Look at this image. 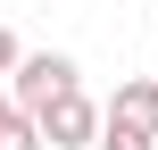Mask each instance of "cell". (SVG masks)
<instances>
[{
    "label": "cell",
    "mask_w": 158,
    "mask_h": 150,
    "mask_svg": "<svg viewBox=\"0 0 158 150\" xmlns=\"http://www.w3.org/2000/svg\"><path fill=\"white\" fill-rule=\"evenodd\" d=\"M67 92H83V84H75V58H67V50H33V58L8 75V100H17L25 117H42V109H50V100H67Z\"/></svg>",
    "instance_id": "1"
},
{
    "label": "cell",
    "mask_w": 158,
    "mask_h": 150,
    "mask_svg": "<svg viewBox=\"0 0 158 150\" xmlns=\"http://www.w3.org/2000/svg\"><path fill=\"white\" fill-rule=\"evenodd\" d=\"M100 134H108V109H92L83 92H67V100L42 109V142L50 150H100Z\"/></svg>",
    "instance_id": "2"
},
{
    "label": "cell",
    "mask_w": 158,
    "mask_h": 150,
    "mask_svg": "<svg viewBox=\"0 0 158 150\" xmlns=\"http://www.w3.org/2000/svg\"><path fill=\"white\" fill-rule=\"evenodd\" d=\"M108 125H125V134H150L158 142V84H117V100H108Z\"/></svg>",
    "instance_id": "3"
},
{
    "label": "cell",
    "mask_w": 158,
    "mask_h": 150,
    "mask_svg": "<svg viewBox=\"0 0 158 150\" xmlns=\"http://www.w3.org/2000/svg\"><path fill=\"white\" fill-rule=\"evenodd\" d=\"M0 150H50V142H42V117H25V109H17V117L0 125Z\"/></svg>",
    "instance_id": "4"
},
{
    "label": "cell",
    "mask_w": 158,
    "mask_h": 150,
    "mask_svg": "<svg viewBox=\"0 0 158 150\" xmlns=\"http://www.w3.org/2000/svg\"><path fill=\"white\" fill-rule=\"evenodd\" d=\"M100 150H158L150 134H125V125H108V134H100Z\"/></svg>",
    "instance_id": "5"
},
{
    "label": "cell",
    "mask_w": 158,
    "mask_h": 150,
    "mask_svg": "<svg viewBox=\"0 0 158 150\" xmlns=\"http://www.w3.org/2000/svg\"><path fill=\"white\" fill-rule=\"evenodd\" d=\"M17 67H25V58H17V33H8V25H0V84H8V75H17Z\"/></svg>",
    "instance_id": "6"
},
{
    "label": "cell",
    "mask_w": 158,
    "mask_h": 150,
    "mask_svg": "<svg viewBox=\"0 0 158 150\" xmlns=\"http://www.w3.org/2000/svg\"><path fill=\"white\" fill-rule=\"evenodd\" d=\"M8 117H17V100H8V84H0V125H8Z\"/></svg>",
    "instance_id": "7"
}]
</instances>
